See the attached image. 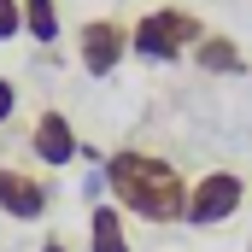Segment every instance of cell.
Instances as JSON below:
<instances>
[{
	"label": "cell",
	"mask_w": 252,
	"mask_h": 252,
	"mask_svg": "<svg viewBox=\"0 0 252 252\" xmlns=\"http://www.w3.org/2000/svg\"><path fill=\"white\" fill-rule=\"evenodd\" d=\"M88 252H129V223L112 199H100L88 211Z\"/></svg>",
	"instance_id": "ba28073f"
},
{
	"label": "cell",
	"mask_w": 252,
	"mask_h": 252,
	"mask_svg": "<svg viewBox=\"0 0 252 252\" xmlns=\"http://www.w3.org/2000/svg\"><path fill=\"white\" fill-rule=\"evenodd\" d=\"M47 211H53V182L35 176V170H24V164H6V158H0V217H12V223H41Z\"/></svg>",
	"instance_id": "5b68a950"
},
{
	"label": "cell",
	"mask_w": 252,
	"mask_h": 252,
	"mask_svg": "<svg viewBox=\"0 0 252 252\" xmlns=\"http://www.w3.org/2000/svg\"><path fill=\"white\" fill-rule=\"evenodd\" d=\"M205 76H247V53L235 47V35H223V30H205L199 35V47L188 53Z\"/></svg>",
	"instance_id": "52a82bcc"
},
{
	"label": "cell",
	"mask_w": 252,
	"mask_h": 252,
	"mask_svg": "<svg viewBox=\"0 0 252 252\" xmlns=\"http://www.w3.org/2000/svg\"><path fill=\"white\" fill-rule=\"evenodd\" d=\"M18 35H24V6L0 0V41H18Z\"/></svg>",
	"instance_id": "30bf717a"
},
{
	"label": "cell",
	"mask_w": 252,
	"mask_h": 252,
	"mask_svg": "<svg viewBox=\"0 0 252 252\" xmlns=\"http://www.w3.org/2000/svg\"><path fill=\"white\" fill-rule=\"evenodd\" d=\"M205 35V18H193L188 6H153L129 24V53L147 64H176L188 59Z\"/></svg>",
	"instance_id": "7a4b0ae2"
},
{
	"label": "cell",
	"mask_w": 252,
	"mask_h": 252,
	"mask_svg": "<svg viewBox=\"0 0 252 252\" xmlns=\"http://www.w3.org/2000/svg\"><path fill=\"white\" fill-rule=\"evenodd\" d=\"M124 59H135L124 18H88V24H76V64L88 76H112Z\"/></svg>",
	"instance_id": "277c9868"
},
{
	"label": "cell",
	"mask_w": 252,
	"mask_h": 252,
	"mask_svg": "<svg viewBox=\"0 0 252 252\" xmlns=\"http://www.w3.org/2000/svg\"><path fill=\"white\" fill-rule=\"evenodd\" d=\"M41 252H70V247H64V235H47V241H41Z\"/></svg>",
	"instance_id": "7c38bea8"
},
{
	"label": "cell",
	"mask_w": 252,
	"mask_h": 252,
	"mask_svg": "<svg viewBox=\"0 0 252 252\" xmlns=\"http://www.w3.org/2000/svg\"><path fill=\"white\" fill-rule=\"evenodd\" d=\"M12 112H18V82H12V76H0V129H6Z\"/></svg>",
	"instance_id": "8fae6325"
},
{
	"label": "cell",
	"mask_w": 252,
	"mask_h": 252,
	"mask_svg": "<svg viewBox=\"0 0 252 252\" xmlns=\"http://www.w3.org/2000/svg\"><path fill=\"white\" fill-rule=\"evenodd\" d=\"M18 6H24V35H30V41H35V47H53V41H59V0H18Z\"/></svg>",
	"instance_id": "9c48e42d"
},
{
	"label": "cell",
	"mask_w": 252,
	"mask_h": 252,
	"mask_svg": "<svg viewBox=\"0 0 252 252\" xmlns=\"http://www.w3.org/2000/svg\"><path fill=\"white\" fill-rule=\"evenodd\" d=\"M247 252H252V241H247Z\"/></svg>",
	"instance_id": "4fadbf2b"
},
{
	"label": "cell",
	"mask_w": 252,
	"mask_h": 252,
	"mask_svg": "<svg viewBox=\"0 0 252 252\" xmlns=\"http://www.w3.org/2000/svg\"><path fill=\"white\" fill-rule=\"evenodd\" d=\"M241 205H247V176L241 170H205V176H188L182 223L188 229H223V223H235Z\"/></svg>",
	"instance_id": "3957f363"
},
{
	"label": "cell",
	"mask_w": 252,
	"mask_h": 252,
	"mask_svg": "<svg viewBox=\"0 0 252 252\" xmlns=\"http://www.w3.org/2000/svg\"><path fill=\"white\" fill-rule=\"evenodd\" d=\"M30 153H35L47 170H64V164L82 158V135H76V124L64 118L59 106H47V112H35V124H30Z\"/></svg>",
	"instance_id": "8992f818"
},
{
	"label": "cell",
	"mask_w": 252,
	"mask_h": 252,
	"mask_svg": "<svg viewBox=\"0 0 252 252\" xmlns=\"http://www.w3.org/2000/svg\"><path fill=\"white\" fill-rule=\"evenodd\" d=\"M106 188H112V205L124 217H141V223H182L188 211V176L158 158V153H141V147H118L106 164H100Z\"/></svg>",
	"instance_id": "6da1fadb"
}]
</instances>
